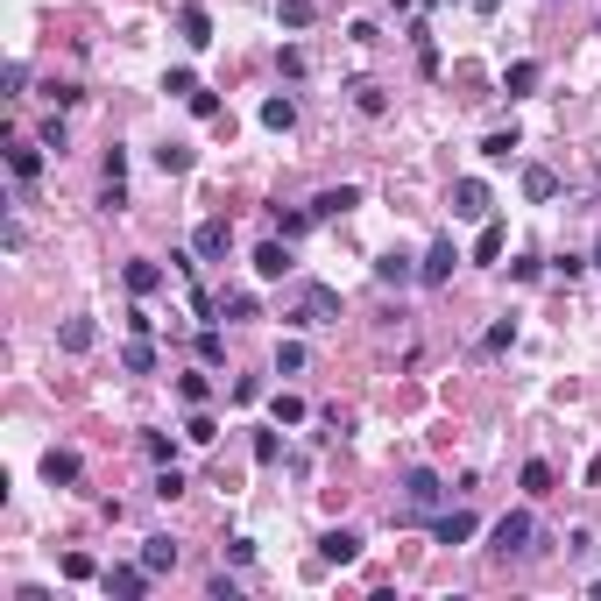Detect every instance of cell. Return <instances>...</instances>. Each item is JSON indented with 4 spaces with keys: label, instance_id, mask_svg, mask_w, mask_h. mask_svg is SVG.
Here are the masks:
<instances>
[{
    "label": "cell",
    "instance_id": "6da1fadb",
    "mask_svg": "<svg viewBox=\"0 0 601 601\" xmlns=\"http://www.w3.org/2000/svg\"><path fill=\"white\" fill-rule=\"evenodd\" d=\"M283 319H290V326H332V319H340V290H332V283H298V298H290Z\"/></svg>",
    "mask_w": 601,
    "mask_h": 601
},
{
    "label": "cell",
    "instance_id": "7a4b0ae2",
    "mask_svg": "<svg viewBox=\"0 0 601 601\" xmlns=\"http://www.w3.org/2000/svg\"><path fill=\"white\" fill-rule=\"evenodd\" d=\"M531 538H538L531 510H510V517L489 531V552H495V559H523V552H531Z\"/></svg>",
    "mask_w": 601,
    "mask_h": 601
},
{
    "label": "cell",
    "instance_id": "3957f363",
    "mask_svg": "<svg viewBox=\"0 0 601 601\" xmlns=\"http://www.w3.org/2000/svg\"><path fill=\"white\" fill-rule=\"evenodd\" d=\"M438 502H446L438 474H432V467H410V474H404V510H410V517H432Z\"/></svg>",
    "mask_w": 601,
    "mask_h": 601
},
{
    "label": "cell",
    "instance_id": "277c9868",
    "mask_svg": "<svg viewBox=\"0 0 601 601\" xmlns=\"http://www.w3.org/2000/svg\"><path fill=\"white\" fill-rule=\"evenodd\" d=\"M149 566H107V580H100V587H107V595H121V601H142L149 595Z\"/></svg>",
    "mask_w": 601,
    "mask_h": 601
},
{
    "label": "cell",
    "instance_id": "5b68a950",
    "mask_svg": "<svg viewBox=\"0 0 601 601\" xmlns=\"http://www.w3.org/2000/svg\"><path fill=\"white\" fill-rule=\"evenodd\" d=\"M453 219H489V185H481V177H460V185H453Z\"/></svg>",
    "mask_w": 601,
    "mask_h": 601
},
{
    "label": "cell",
    "instance_id": "8992f818",
    "mask_svg": "<svg viewBox=\"0 0 601 601\" xmlns=\"http://www.w3.org/2000/svg\"><path fill=\"white\" fill-rule=\"evenodd\" d=\"M227 241H234V227H227V219H206V227L192 234V255H198V262H219Z\"/></svg>",
    "mask_w": 601,
    "mask_h": 601
},
{
    "label": "cell",
    "instance_id": "52a82bcc",
    "mask_svg": "<svg viewBox=\"0 0 601 601\" xmlns=\"http://www.w3.org/2000/svg\"><path fill=\"white\" fill-rule=\"evenodd\" d=\"M43 156H50L43 142H15V149H7V170H15L22 185H36V177H43Z\"/></svg>",
    "mask_w": 601,
    "mask_h": 601
},
{
    "label": "cell",
    "instance_id": "ba28073f",
    "mask_svg": "<svg viewBox=\"0 0 601 601\" xmlns=\"http://www.w3.org/2000/svg\"><path fill=\"white\" fill-rule=\"evenodd\" d=\"M177 36H185V43H192V50H206V43H213V15H206V7H177Z\"/></svg>",
    "mask_w": 601,
    "mask_h": 601
},
{
    "label": "cell",
    "instance_id": "9c48e42d",
    "mask_svg": "<svg viewBox=\"0 0 601 601\" xmlns=\"http://www.w3.org/2000/svg\"><path fill=\"white\" fill-rule=\"evenodd\" d=\"M453 262H460V248H453V241H432V255L417 262V283H446V276H453Z\"/></svg>",
    "mask_w": 601,
    "mask_h": 601
},
{
    "label": "cell",
    "instance_id": "30bf717a",
    "mask_svg": "<svg viewBox=\"0 0 601 601\" xmlns=\"http://www.w3.org/2000/svg\"><path fill=\"white\" fill-rule=\"evenodd\" d=\"M432 538L438 545H467V538H474V510H446V517H432Z\"/></svg>",
    "mask_w": 601,
    "mask_h": 601
},
{
    "label": "cell",
    "instance_id": "8fae6325",
    "mask_svg": "<svg viewBox=\"0 0 601 601\" xmlns=\"http://www.w3.org/2000/svg\"><path fill=\"white\" fill-rule=\"evenodd\" d=\"M319 559H326V566H354L361 538H354V531H326V538H319Z\"/></svg>",
    "mask_w": 601,
    "mask_h": 601
},
{
    "label": "cell",
    "instance_id": "7c38bea8",
    "mask_svg": "<svg viewBox=\"0 0 601 601\" xmlns=\"http://www.w3.org/2000/svg\"><path fill=\"white\" fill-rule=\"evenodd\" d=\"M255 276H262V283L290 276V241H262V248H255Z\"/></svg>",
    "mask_w": 601,
    "mask_h": 601
},
{
    "label": "cell",
    "instance_id": "4fadbf2b",
    "mask_svg": "<svg viewBox=\"0 0 601 601\" xmlns=\"http://www.w3.org/2000/svg\"><path fill=\"white\" fill-rule=\"evenodd\" d=\"M347 206H361V192H354V185H326V192L311 198V219H340Z\"/></svg>",
    "mask_w": 601,
    "mask_h": 601
},
{
    "label": "cell",
    "instance_id": "5bb4252c",
    "mask_svg": "<svg viewBox=\"0 0 601 601\" xmlns=\"http://www.w3.org/2000/svg\"><path fill=\"white\" fill-rule=\"evenodd\" d=\"M43 481H50V489H71V481H79V453L50 446V453H43Z\"/></svg>",
    "mask_w": 601,
    "mask_h": 601
},
{
    "label": "cell",
    "instance_id": "9a60e30c",
    "mask_svg": "<svg viewBox=\"0 0 601 601\" xmlns=\"http://www.w3.org/2000/svg\"><path fill=\"white\" fill-rule=\"evenodd\" d=\"M262 128H276V135H290V128H298V100H290V92H276V100H262Z\"/></svg>",
    "mask_w": 601,
    "mask_h": 601
},
{
    "label": "cell",
    "instance_id": "2e32d148",
    "mask_svg": "<svg viewBox=\"0 0 601 601\" xmlns=\"http://www.w3.org/2000/svg\"><path fill=\"white\" fill-rule=\"evenodd\" d=\"M92 340H100L92 319H64V332H57V347H64V354H92Z\"/></svg>",
    "mask_w": 601,
    "mask_h": 601
},
{
    "label": "cell",
    "instance_id": "e0dca14e",
    "mask_svg": "<svg viewBox=\"0 0 601 601\" xmlns=\"http://www.w3.org/2000/svg\"><path fill=\"white\" fill-rule=\"evenodd\" d=\"M538 79H545V71H538L531 57H517V64L502 71V92H510V100H523V92H538Z\"/></svg>",
    "mask_w": 601,
    "mask_h": 601
},
{
    "label": "cell",
    "instance_id": "ac0fdd59",
    "mask_svg": "<svg viewBox=\"0 0 601 601\" xmlns=\"http://www.w3.org/2000/svg\"><path fill=\"white\" fill-rule=\"evenodd\" d=\"M142 566L149 574H177V545L170 538H142Z\"/></svg>",
    "mask_w": 601,
    "mask_h": 601
},
{
    "label": "cell",
    "instance_id": "d6986e66",
    "mask_svg": "<svg viewBox=\"0 0 601 601\" xmlns=\"http://www.w3.org/2000/svg\"><path fill=\"white\" fill-rule=\"evenodd\" d=\"M523 198H538V206H545V198H559V177H552L545 163H531V170H523Z\"/></svg>",
    "mask_w": 601,
    "mask_h": 601
},
{
    "label": "cell",
    "instance_id": "ffe728a7",
    "mask_svg": "<svg viewBox=\"0 0 601 601\" xmlns=\"http://www.w3.org/2000/svg\"><path fill=\"white\" fill-rule=\"evenodd\" d=\"M121 361H128V375H149V368H156V347H149V332H135V340L121 347Z\"/></svg>",
    "mask_w": 601,
    "mask_h": 601
},
{
    "label": "cell",
    "instance_id": "44dd1931",
    "mask_svg": "<svg viewBox=\"0 0 601 601\" xmlns=\"http://www.w3.org/2000/svg\"><path fill=\"white\" fill-rule=\"evenodd\" d=\"M481 156H489V163H510V156H517V128H495V135L481 142Z\"/></svg>",
    "mask_w": 601,
    "mask_h": 601
},
{
    "label": "cell",
    "instance_id": "7402d4cb",
    "mask_svg": "<svg viewBox=\"0 0 601 601\" xmlns=\"http://www.w3.org/2000/svg\"><path fill=\"white\" fill-rule=\"evenodd\" d=\"M311 15H319L311 0H276V22L283 28H311Z\"/></svg>",
    "mask_w": 601,
    "mask_h": 601
},
{
    "label": "cell",
    "instance_id": "603a6c76",
    "mask_svg": "<svg viewBox=\"0 0 601 601\" xmlns=\"http://www.w3.org/2000/svg\"><path fill=\"white\" fill-rule=\"evenodd\" d=\"M156 283H163V269H156V262H128V290H135V298H149Z\"/></svg>",
    "mask_w": 601,
    "mask_h": 601
},
{
    "label": "cell",
    "instance_id": "cb8c5ba5",
    "mask_svg": "<svg viewBox=\"0 0 601 601\" xmlns=\"http://www.w3.org/2000/svg\"><path fill=\"white\" fill-rule=\"evenodd\" d=\"M375 276H383V283H410L417 269H410V255H396V248H389L383 262H375Z\"/></svg>",
    "mask_w": 601,
    "mask_h": 601
},
{
    "label": "cell",
    "instance_id": "d4e9b609",
    "mask_svg": "<svg viewBox=\"0 0 601 601\" xmlns=\"http://www.w3.org/2000/svg\"><path fill=\"white\" fill-rule=\"evenodd\" d=\"M510 340H517V326H510V319H495V326L481 332V354H502V347H510Z\"/></svg>",
    "mask_w": 601,
    "mask_h": 601
},
{
    "label": "cell",
    "instance_id": "484cf974",
    "mask_svg": "<svg viewBox=\"0 0 601 601\" xmlns=\"http://www.w3.org/2000/svg\"><path fill=\"white\" fill-rule=\"evenodd\" d=\"M354 107L375 121V113H389V100H383V85H354Z\"/></svg>",
    "mask_w": 601,
    "mask_h": 601
},
{
    "label": "cell",
    "instance_id": "4316f807",
    "mask_svg": "<svg viewBox=\"0 0 601 601\" xmlns=\"http://www.w3.org/2000/svg\"><path fill=\"white\" fill-rule=\"evenodd\" d=\"M298 368H304V347H298V340H283V347H276V375H298Z\"/></svg>",
    "mask_w": 601,
    "mask_h": 601
},
{
    "label": "cell",
    "instance_id": "83f0119b",
    "mask_svg": "<svg viewBox=\"0 0 601 601\" xmlns=\"http://www.w3.org/2000/svg\"><path fill=\"white\" fill-rule=\"evenodd\" d=\"M156 163H163V170H192V149H185V142H163V149H156Z\"/></svg>",
    "mask_w": 601,
    "mask_h": 601
},
{
    "label": "cell",
    "instance_id": "f1b7e54d",
    "mask_svg": "<svg viewBox=\"0 0 601 601\" xmlns=\"http://www.w3.org/2000/svg\"><path fill=\"white\" fill-rule=\"evenodd\" d=\"M304 227H311V206H304V213H276V234H283V241H298Z\"/></svg>",
    "mask_w": 601,
    "mask_h": 601
},
{
    "label": "cell",
    "instance_id": "f546056e",
    "mask_svg": "<svg viewBox=\"0 0 601 601\" xmlns=\"http://www.w3.org/2000/svg\"><path fill=\"white\" fill-rule=\"evenodd\" d=\"M100 213H128V185H121V177H107V192H100Z\"/></svg>",
    "mask_w": 601,
    "mask_h": 601
},
{
    "label": "cell",
    "instance_id": "4dcf8cb0",
    "mask_svg": "<svg viewBox=\"0 0 601 601\" xmlns=\"http://www.w3.org/2000/svg\"><path fill=\"white\" fill-rule=\"evenodd\" d=\"M523 489H531V495H552V467L531 460V467H523Z\"/></svg>",
    "mask_w": 601,
    "mask_h": 601
},
{
    "label": "cell",
    "instance_id": "1f68e13d",
    "mask_svg": "<svg viewBox=\"0 0 601 601\" xmlns=\"http://www.w3.org/2000/svg\"><path fill=\"white\" fill-rule=\"evenodd\" d=\"M219 319H255V298H248V290H234V298L219 304Z\"/></svg>",
    "mask_w": 601,
    "mask_h": 601
},
{
    "label": "cell",
    "instance_id": "d6a6232c",
    "mask_svg": "<svg viewBox=\"0 0 601 601\" xmlns=\"http://www.w3.org/2000/svg\"><path fill=\"white\" fill-rule=\"evenodd\" d=\"M142 453H149V460H156V467H170V453H177V446H170L163 432H149V438H142Z\"/></svg>",
    "mask_w": 601,
    "mask_h": 601
},
{
    "label": "cell",
    "instance_id": "836d02e7",
    "mask_svg": "<svg viewBox=\"0 0 601 601\" xmlns=\"http://www.w3.org/2000/svg\"><path fill=\"white\" fill-rule=\"evenodd\" d=\"M474 255H481V262H495V255H502V227H495V219L481 227V248H474Z\"/></svg>",
    "mask_w": 601,
    "mask_h": 601
},
{
    "label": "cell",
    "instance_id": "e575fe53",
    "mask_svg": "<svg viewBox=\"0 0 601 601\" xmlns=\"http://www.w3.org/2000/svg\"><path fill=\"white\" fill-rule=\"evenodd\" d=\"M185 107H192L198 121H219V100H213V92H206V85H198V92H192V100H185Z\"/></svg>",
    "mask_w": 601,
    "mask_h": 601
},
{
    "label": "cell",
    "instance_id": "d590c367",
    "mask_svg": "<svg viewBox=\"0 0 601 601\" xmlns=\"http://www.w3.org/2000/svg\"><path fill=\"white\" fill-rule=\"evenodd\" d=\"M219 354H227V340H219V326H206L198 332V361H219Z\"/></svg>",
    "mask_w": 601,
    "mask_h": 601
},
{
    "label": "cell",
    "instance_id": "8d00e7d4",
    "mask_svg": "<svg viewBox=\"0 0 601 601\" xmlns=\"http://www.w3.org/2000/svg\"><path fill=\"white\" fill-rule=\"evenodd\" d=\"M276 64H283V79H304V50H298V43H283V57H276Z\"/></svg>",
    "mask_w": 601,
    "mask_h": 601
},
{
    "label": "cell",
    "instance_id": "74e56055",
    "mask_svg": "<svg viewBox=\"0 0 601 601\" xmlns=\"http://www.w3.org/2000/svg\"><path fill=\"white\" fill-rule=\"evenodd\" d=\"M163 92H177V100H192V92H198V79H192V71H170V79H163Z\"/></svg>",
    "mask_w": 601,
    "mask_h": 601
},
{
    "label": "cell",
    "instance_id": "f35d334b",
    "mask_svg": "<svg viewBox=\"0 0 601 601\" xmlns=\"http://www.w3.org/2000/svg\"><path fill=\"white\" fill-rule=\"evenodd\" d=\"M177 389H185V404H206V396H213V383H206V375H185Z\"/></svg>",
    "mask_w": 601,
    "mask_h": 601
},
{
    "label": "cell",
    "instance_id": "ab89813d",
    "mask_svg": "<svg viewBox=\"0 0 601 601\" xmlns=\"http://www.w3.org/2000/svg\"><path fill=\"white\" fill-rule=\"evenodd\" d=\"M156 495H163V502H170V495H185V474H177V467H163V474H156Z\"/></svg>",
    "mask_w": 601,
    "mask_h": 601
},
{
    "label": "cell",
    "instance_id": "60d3db41",
    "mask_svg": "<svg viewBox=\"0 0 601 601\" xmlns=\"http://www.w3.org/2000/svg\"><path fill=\"white\" fill-rule=\"evenodd\" d=\"M276 453H283V446H276V432H255V460L276 467Z\"/></svg>",
    "mask_w": 601,
    "mask_h": 601
},
{
    "label": "cell",
    "instance_id": "b9f144b4",
    "mask_svg": "<svg viewBox=\"0 0 601 601\" xmlns=\"http://www.w3.org/2000/svg\"><path fill=\"white\" fill-rule=\"evenodd\" d=\"M213 601H241V580H227V574H213V587H206Z\"/></svg>",
    "mask_w": 601,
    "mask_h": 601
}]
</instances>
